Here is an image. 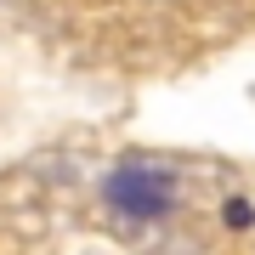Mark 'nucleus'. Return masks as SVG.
<instances>
[{
  "label": "nucleus",
  "mask_w": 255,
  "mask_h": 255,
  "mask_svg": "<svg viewBox=\"0 0 255 255\" xmlns=\"http://www.w3.org/2000/svg\"><path fill=\"white\" fill-rule=\"evenodd\" d=\"M102 199H108L119 216L147 221V216H164V210L176 204V176H170V170H159V164L130 159V164H119L108 182H102Z\"/></svg>",
  "instance_id": "nucleus-1"
},
{
  "label": "nucleus",
  "mask_w": 255,
  "mask_h": 255,
  "mask_svg": "<svg viewBox=\"0 0 255 255\" xmlns=\"http://www.w3.org/2000/svg\"><path fill=\"white\" fill-rule=\"evenodd\" d=\"M221 216H227V227H250L255 210H250V199H227V210H221Z\"/></svg>",
  "instance_id": "nucleus-2"
}]
</instances>
